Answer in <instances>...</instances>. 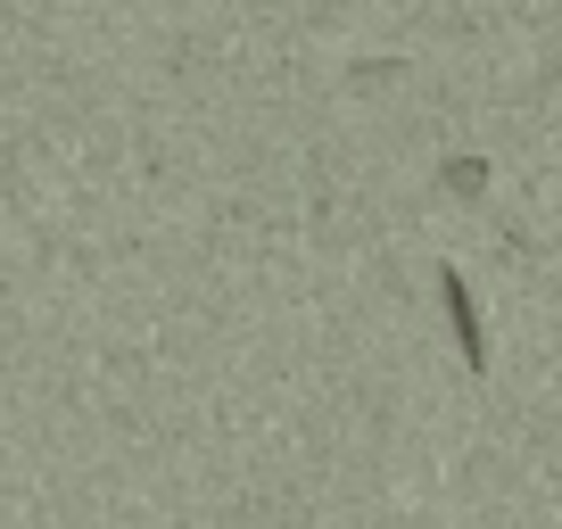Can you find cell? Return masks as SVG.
<instances>
[{
	"label": "cell",
	"mask_w": 562,
	"mask_h": 529,
	"mask_svg": "<svg viewBox=\"0 0 562 529\" xmlns=\"http://www.w3.org/2000/svg\"><path fill=\"white\" fill-rule=\"evenodd\" d=\"M439 315H447V339L463 348V372H488V331H480V299L463 290V264H439Z\"/></svg>",
	"instance_id": "obj_1"
},
{
	"label": "cell",
	"mask_w": 562,
	"mask_h": 529,
	"mask_svg": "<svg viewBox=\"0 0 562 529\" xmlns=\"http://www.w3.org/2000/svg\"><path fill=\"white\" fill-rule=\"evenodd\" d=\"M439 191L447 199H480V191H488V158H447L439 166Z\"/></svg>",
	"instance_id": "obj_2"
}]
</instances>
